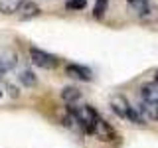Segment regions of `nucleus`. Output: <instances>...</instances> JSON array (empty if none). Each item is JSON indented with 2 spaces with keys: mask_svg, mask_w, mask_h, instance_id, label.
Instances as JSON below:
<instances>
[{
  "mask_svg": "<svg viewBox=\"0 0 158 148\" xmlns=\"http://www.w3.org/2000/svg\"><path fill=\"white\" fill-rule=\"evenodd\" d=\"M69 115L85 134H93V125H95L99 115L91 105H69Z\"/></svg>",
  "mask_w": 158,
  "mask_h": 148,
  "instance_id": "1",
  "label": "nucleus"
},
{
  "mask_svg": "<svg viewBox=\"0 0 158 148\" xmlns=\"http://www.w3.org/2000/svg\"><path fill=\"white\" fill-rule=\"evenodd\" d=\"M111 109H113V113L121 118H127V121L135 122V125H146V118L138 113L136 107H131V103L123 95H115L111 99Z\"/></svg>",
  "mask_w": 158,
  "mask_h": 148,
  "instance_id": "2",
  "label": "nucleus"
},
{
  "mask_svg": "<svg viewBox=\"0 0 158 148\" xmlns=\"http://www.w3.org/2000/svg\"><path fill=\"white\" fill-rule=\"evenodd\" d=\"M138 20H140V22H144V24H156L158 22V6L150 2L144 10H140V12H138Z\"/></svg>",
  "mask_w": 158,
  "mask_h": 148,
  "instance_id": "8",
  "label": "nucleus"
},
{
  "mask_svg": "<svg viewBox=\"0 0 158 148\" xmlns=\"http://www.w3.org/2000/svg\"><path fill=\"white\" fill-rule=\"evenodd\" d=\"M128 4H131L132 8L136 10V12H140V10H144L148 4H150V0H127Z\"/></svg>",
  "mask_w": 158,
  "mask_h": 148,
  "instance_id": "16",
  "label": "nucleus"
},
{
  "mask_svg": "<svg viewBox=\"0 0 158 148\" xmlns=\"http://www.w3.org/2000/svg\"><path fill=\"white\" fill-rule=\"evenodd\" d=\"M109 6V0H95V6H93V18L95 20H103Z\"/></svg>",
  "mask_w": 158,
  "mask_h": 148,
  "instance_id": "14",
  "label": "nucleus"
},
{
  "mask_svg": "<svg viewBox=\"0 0 158 148\" xmlns=\"http://www.w3.org/2000/svg\"><path fill=\"white\" fill-rule=\"evenodd\" d=\"M61 99L67 101L69 105H73L77 99H81V91H79L77 87H63L61 89Z\"/></svg>",
  "mask_w": 158,
  "mask_h": 148,
  "instance_id": "12",
  "label": "nucleus"
},
{
  "mask_svg": "<svg viewBox=\"0 0 158 148\" xmlns=\"http://www.w3.org/2000/svg\"><path fill=\"white\" fill-rule=\"evenodd\" d=\"M93 136H97L99 140H103V142H111V140L117 138V132L113 130V126L109 125L107 121H103L101 117H97L95 125H93Z\"/></svg>",
  "mask_w": 158,
  "mask_h": 148,
  "instance_id": "4",
  "label": "nucleus"
},
{
  "mask_svg": "<svg viewBox=\"0 0 158 148\" xmlns=\"http://www.w3.org/2000/svg\"><path fill=\"white\" fill-rule=\"evenodd\" d=\"M154 85H158V71H156V75H154Z\"/></svg>",
  "mask_w": 158,
  "mask_h": 148,
  "instance_id": "17",
  "label": "nucleus"
},
{
  "mask_svg": "<svg viewBox=\"0 0 158 148\" xmlns=\"http://www.w3.org/2000/svg\"><path fill=\"white\" fill-rule=\"evenodd\" d=\"M87 6V0H67L65 8L67 10H83Z\"/></svg>",
  "mask_w": 158,
  "mask_h": 148,
  "instance_id": "15",
  "label": "nucleus"
},
{
  "mask_svg": "<svg viewBox=\"0 0 158 148\" xmlns=\"http://www.w3.org/2000/svg\"><path fill=\"white\" fill-rule=\"evenodd\" d=\"M18 79H20V83H22V85H26V87H36L38 85V77L34 75L30 69H24V71L18 75Z\"/></svg>",
  "mask_w": 158,
  "mask_h": 148,
  "instance_id": "13",
  "label": "nucleus"
},
{
  "mask_svg": "<svg viewBox=\"0 0 158 148\" xmlns=\"http://www.w3.org/2000/svg\"><path fill=\"white\" fill-rule=\"evenodd\" d=\"M138 113H140L144 118L158 121V103H144V101H140V105H138Z\"/></svg>",
  "mask_w": 158,
  "mask_h": 148,
  "instance_id": "9",
  "label": "nucleus"
},
{
  "mask_svg": "<svg viewBox=\"0 0 158 148\" xmlns=\"http://www.w3.org/2000/svg\"><path fill=\"white\" fill-rule=\"evenodd\" d=\"M140 101L158 103V85H154V83H144L140 87Z\"/></svg>",
  "mask_w": 158,
  "mask_h": 148,
  "instance_id": "7",
  "label": "nucleus"
},
{
  "mask_svg": "<svg viewBox=\"0 0 158 148\" xmlns=\"http://www.w3.org/2000/svg\"><path fill=\"white\" fill-rule=\"evenodd\" d=\"M0 95H2V91H0Z\"/></svg>",
  "mask_w": 158,
  "mask_h": 148,
  "instance_id": "18",
  "label": "nucleus"
},
{
  "mask_svg": "<svg viewBox=\"0 0 158 148\" xmlns=\"http://www.w3.org/2000/svg\"><path fill=\"white\" fill-rule=\"evenodd\" d=\"M18 12H22V14H20V18H22V20H30V18L40 16V12H42V10H40V6H38L36 2H24L22 8H20Z\"/></svg>",
  "mask_w": 158,
  "mask_h": 148,
  "instance_id": "10",
  "label": "nucleus"
},
{
  "mask_svg": "<svg viewBox=\"0 0 158 148\" xmlns=\"http://www.w3.org/2000/svg\"><path fill=\"white\" fill-rule=\"evenodd\" d=\"M16 63H18V53L12 51V49H2L0 51V77L4 73L12 71L16 67Z\"/></svg>",
  "mask_w": 158,
  "mask_h": 148,
  "instance_id": "5",
  "label": "nucleus"
},
{
  "mask_svg": "<svg viewBox=\"0 0 158 148\" xmlns=\"http://www.w3.org/2000/svg\"><path fill=\"white\" fill-rule=\"evenodd\" d=\"M30 59L34 65L42 67V69H56L59 65V57L53 53H48L40 47H30Z\"/></svg>",
  "mask_w": 158,
  "mask_h": 148,
  "instance_id": "3",
  "label": "nucleus"
},
{
  "mask_svg": "<svg viewBox=\"0 0 158 148\" xmlns=\"http://www.w3.org/2000/svg\"><path fill=\"white\" fill-rule=\"evenodd\" d=\"M24 0H0V12L10 16V14H16L22 8Z\"/></svg>",
  "mask_w": 158,
  "mask_h": 148,
  "instance_id": "11",
  "label": "nucleus"
},
{
  "mask_svg": "<svg viewBox=\"0 0 158 148\" xmlns=\"http://www.w3.org/2000/svg\"><path fill=\"white\" fill-rule=\"evenodd\" d=\"M65 73L73 79H79V81H91L93 79V71L85 65H79V63H69L65 67Z\"/></svg>",
  "mask_w": 158,
  "mask_h": 148,
  "instance_id": "6",
  "label": "nucleus"
}]
</instances>
